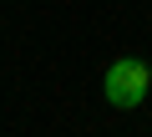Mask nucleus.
I'll use <instances>...</instances> for the list:
<instances>
[{"instance_id":"f257e3e1","label":"nucleus","mask_w":152,"mask_h":137,"mask_svg":"<svg viewBox=\"0 0 152 137\" xmlns=\"http://www.w3.org/2000/svg\"><path fill=\"white\" fill-rule=\"evenodd\" d=\"M147 86H152V66H142V61H132V56L112 61V71H107V102H112V107H122V112L142 107Z\"/></svg>"}]
</instances>
